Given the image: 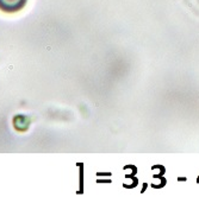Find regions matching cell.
<instances>
[{"label": "cell", "mask_w": 199, "mask_h": 197, "mask_svg": "<svg viewBox=\"0 0 199 197\" xmlns=\"http://www.w3.org/2000/svg\"><path fill=\"white\" fill-rule=\"evenodd\" d=\"M185 2L199 13V0H185Z\"/></svg>", "instance_id": "7a4b0ae2"}, {"label": "cell", "mask_w": 199, "mask_h": 197, "mask_svg": "<svg viewBox=\"0 0 199 197\" xmlns=\"http://www.w3.org/2000/svg\"><path fill=\"white\" fill-rule=\"evenodd\" d=\"M28 0H0V10L6 13H14L24 8Z\"/></svg>", "instance_id": "6da1fadb"}]
</instances>
